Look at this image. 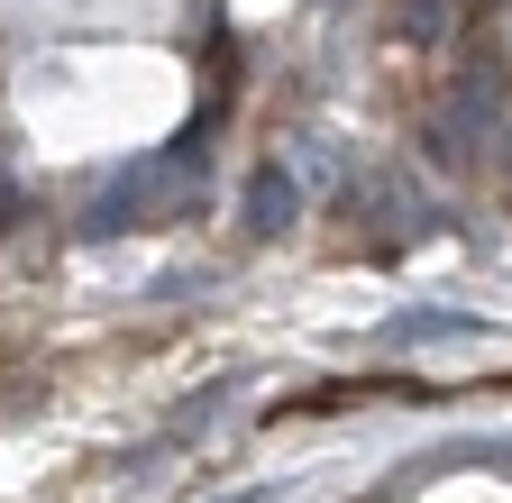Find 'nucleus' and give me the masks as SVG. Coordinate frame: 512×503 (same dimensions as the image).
<instances>
[{"label":"nucleus","instance_id":"obj_1","mask_svg":"<svg viewBox=\"0 0 512 503\" xmlns=\"http://www.w3.org/2000/svg\"><path fill=\"white\" fill-rule=\"evenodd\" d=\"M165 183H183V156H138V165H119V174L101 183V202H83V238L174 220V211H183V193H165Z\"/></svg>","mask_w":512,"mask_h":503},{"label":"nucleus","instance_id":"obj_3","mask_svg":"<svg viewBox=\"0 0 512 503\" xmlns=\"http://www.w3.org/2000/svg\"><path fill=\"white\" fill-rule=\"evenodd\" d=\"M247 229H256V238H284V229H293V174H284V165H266V174L247 183Z\"/></svg>","mask_w":512,"mask_h":503},{"label":"nucleus","instance_id":"obj_4","mask_svg":"<svg viewBox=\"0 0 512 503\" xmlns=\"http://www.w3.org/2000/svg\"><path fill=\"white\" fill-rule=\"evenodd\" d=\"M403 37L412 46H439L448 37V0H403Z\"/></svg>","mask_w":512,"mask_h":503},{"label":"nucleus","instance_id":"obj_5","mask_svg":"<svg viewBox=\"0 0 512 503\" xmlns=\"http://www.w3.org/2000/svg\"><path fill=\"white\" fill-rule=\"evenodd\" d=\"M275 494H293V485H247V494H229V503H275Z\"/></svg>","mask_w":512,"mask_h":503},{"label":"nucleus","instance_id":"obj_2","mask_svg":"<svg viewBox=\"0 0 512 503\" xmlns=\"http://www.w3.org/2000/svg\"><path fill=\"white\" fill-rule=\"evenodd\" d=\"M384 339H485V321L476 311H439V302H421V311H394V321H384Z\"/></svg>","mask_w":512,"mask_h":503}]
</instances>
